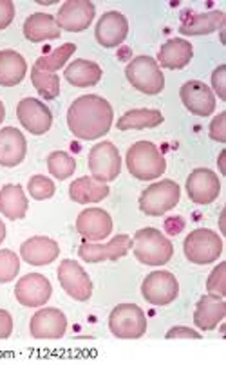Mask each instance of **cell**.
I'll use <instances>...</instances> for the list:
<instances>
[{
	"label": "cell",
	"mask_w": 226,
	"mask_h": 365,
	"mask_svg": "<svg viewBox=\"0 0 226 365\" xmlns=\"http://www.w3.org/2000/svg\"><path fill=\"white\" fill-rule=\"evenodd\" d=\"M133 248V239L125 233H118L116 237L111 239L107 245L98 242H82L78 255L86 262H103V260H118L129 253Z\"/></svg>",
	"instance_id": "5bb4252c"
},
{
	"label": "cell",
	"mask_w": 226,
	"mask_h": 365,
	"mask_svg": "<svg viewBox=\"0 0 226 365\" xmlns=\"http://www.w3.org/2000/svg\"><path fill=\"white\" fill-rule=\"evenodd\" d=\"M133 246L136 259L147 266H165L174 255L172 242L156 228L138 230Z\"/></svg>",
	"instance_id": "3957f363"
},
{
	"label": "cell",
	"mask_w": 226,
	"mask_h": 365,
	"mask_svg": "<svg viewBox=\"0 0 226 365\" xmlns=\"http://www.w3.org/2000/svg\"><path fill=\"white\" fill-rule=\"evenodd\" d=\"M114 110L109 101L96 94H86L71 103L67 110L69 130L83 141L100 140L113 127Z\"/></svg>",
	"instance_id": "6da1fadb"
},
{
	"label": "cell",
	"mask_w": 226,
	"mask_h": 365,
	"mask_svg": "<svg viewBox=\"0 0 226 365\" xmlns=\"http://www.w3.org/2000/svg\"><path fill=\"white\" fill-rule=\"evenodd\" d=\"M226 15L222 11H208L199 13V15H188L183 19L180 26V33L185 36H203L222 29Z\"/></svg>",
	"instance_id": "d4e9b609"
},
{
	"label": "cell",
	"mask_w": 226,
	"mask_h": 365,
	"mask_svg": "<svg viewBox=\"0 0 226 365\" xmlns=\"http://www.w3.org/2000/svg\"><path fill=\"white\" fill-rule=\"evenodd\" d=\"M141 295L153 306H168L180 295V284L170 272L148 273L141 284Z\"/></svg>",
	"instance_id": "ba28073f"
},
{
	"label": "cell",
	"mask_w": 226,
	"mask_h": 365,
	"mask_svg": "<svg viewBox=\"0 0 226 365\" xmlns=\"http://www.w3.org/2000/svg\"><path fill=\"white\" fill-rule=\"evenodd\" d=\"M6 118V109H4V103L0 101V125H2V121H4Z\"/></svg>",
	"instance_id": "7bdbcfd3"
},
{
	"label": "cell",
	"mask_w": 226,
	"mask_h": 365,
	"mask_svg": "<svg viewBox=\"0 0 226 365\" xmlns=\"http://www.w3.org/2000/svg\"><path fill=\"white\" fill-rule=\"evenodd\" d=\"M183 252L194 264H212L222 253V239L208 228H197L187 235Z\"/></svg>",
	"instance_id": "8992f818"
},
{
	"label": "cell",
	"mask_w": 226,
	"mask_h": 365,
	"mask_svg": "<svg viewBox=\"0 0 226 365\" xmlns=\"http://www.w3.org/2000/svg\"><path fill=\"white\" fill-rule=\"evenodd\" d=\"M53 286L49 279L40 273H28L16 282L15 297L22 306L40 307L51 299Z\"/></svg>",
	"instance_id": "4fadbf2b"
},
{
	"label": "cell",
	"mask_w": 226,
	"mask_h": 365,
	"mask_svg": "<svg viewBox=\"0 0 226 365\" xmlns=\"http://www.w3.org/2000/svg\"><path fill=\"white\" fill-rule=\"evenodd\" d=\"M226 66H219L212 73V89L215 91L221 100H226Z\"/></svg>",
	"instance_id": "74e56055"
},
{
	"label": "cell",
	"mask_w": 226,
	"mask_h": 365,
	"mask_svg": "<svg viewBox=\"0 0 226 365\" xmlns=\"http://www.w3.org/2000/svg\"><path fill=\"white\" fill-rule=\"evenodd\" d=\"M58 280L62 284L63 292L71 299L78 300V302H86V300L93 297V282H91L86 269L76 260H63L62 264L58 266Z\"/></svg>",
	"instance_id": "30bf717a"
},
{
	"label": "cell",
	"mask_w": 226,
	"mask_h": 365,
	"mask_svg": "<svg viewBox=\"0 0 226 365\" xmlns=\"http://www.w3.org/2000/svg\"><path fill=\"white\" fill-rule=\"evenodd\" d=\"M28 152V141L19 128L6 127L0 130V165L13 168L20 165Z\"/></svg>",
	"instance_id": "ffe728a7"
},
{
	"label": "cell",
	"mask_w": 226,
	"mask_h": 365,
	"mask_svg": "<svg viewBox=\"0 0 226 365\" xmlns=\"http://www.w3.org/2000/svg\"><path fill=\"white\" fill-rule=\"evenodd\" d=\"M221 182L210 168H195L187 179V194L195 205H210L219 197Z\"/></svg>",
	"instance_id": "9a60e30c"
},
{
	"label": "cell",
	"mask_w": 226,
	"mask_h": 365,
	"mask_svg": "<svg viewBox=\"0 0 226 365\" xmlns=\"http://www.w3.org/2000/svg\"><path fill=\"white\" fill-rule=\"evenodd\" d=\"M109 329L121 340H136L147 331V317L136 304H120L111 313Z\"/></svg>",
	"instance_id": "52a82bcc"
},
{
	"label": "cell",
	"mask_w": 226,
	"mask_h": 365,
	"mask_svg": "<svg viewBox=\"0 0 226 365\" xmlns=\"http://www.w3.org/2000/svg\"><path fill=\"white\" fill-rule=\"evenodd\" d=\"M96 8L89 0H67L56 15V24L60 29H66L71 33L86 31L93 24Z\"/></svg>",
	"instance_id": "8fae6325"
},
{
	"label": "cell",
	"mask_w": 226,
	"mask_h": 365,
	"mask_svg": "<svg viewBox=\"0 0 226 365\" xmlns=\"http://www.w3.org/2000/svg\"><path fill=\"white\" fill-rule=\"evenodd\" d=\"M31 82L35 89L38 91L40 96L46 100H55L60 94V78L56 73H42L33 67L31 71Z\"/></svg>",
	"instance_id": "d6a6232c"
},
{
	"label": "cell",
	"mask_w": 226,
	"mask_h": 365,
	"mask_svg": "<svg viewBox=\"0 0 226 365\" xmlns=\"http://www.w3.org/2000/svg\"><path fill=\"white\" fill-rule=\"evenodd\" d=\"M29 195L36 201H46V199H51L55 195L56 187L53 179L46 178V175H33L28 182Z\"/></svg>",
	"instance_id": "e575fe53"
},
{
	"label": "cell",
	"mask_w": 226,
	"mask_h": 365,
	"mask_svg": "<svg viewBox=\"0 0 226 365\" xmlns=\"http://www.w3.org/2000/svg\"><path fill=\"white\" fill-rule=\"evenodd\" d=\"M13 333V319L6 309H0V340L11 336Z\"/></svg>",
	"instance_id": "60d3db41"
},
{
	"label": "cell",
	"mask_w": 226,
	"mask_h": 365,
	"mask_svg": "<svg viewBox=\"0 0 226 365\" xmlns=\"http://www.w3.org/2000/svg\"><path fill=\"white\" fill-rule=\"evenodd\" d=\"M163 123V114L156 109H133L118 120V130L130 128H154Z\"/></svg>",
	"instance_id": "f546056e"
},
{
	"label": "cell",
	"mask_w": 226,
	"mask_h": 365,
	"mask_svg": "<svg viewBox=\"0 0 226 365\" xmlns=\"http://www.w3.org/2000/svg\"><path fill=\"white\" fill-rule=\"evenodd\" d=\"M109 185L102 181H96L93 175H82L76 181L71 182L69 197L80 205H89V202H100L109 195Z\"/></svg>",
	"instance_id": "484cf974"
},
{
	"label": "cell",
	"mask_w": 226,
	"mask_h": 365,
	"mask_svg": "<svg viewBox=\"0 0 226 365\" xmlns=\"http://www.w3.org/2000/svg\"><path fill=\"white\" fill-rule=\"evenodd\" d=\"M67 82L73 87H93L102 80V67L91 60H74L63 71Z\"/></svg>",
	"instance_id": "83f0119b"
},
{
	"label": "cell",
	"mask_w": 226,
	"mask_h": 365,
	"mask_svg": "<svg viewBox=\"0 0 226 365\" xmlns=\"http://www.w3.org/2000/svg\"><path fill=\"white\" fill-rule=\"evenodd\" d=\"M89 170L96 181L111 182L121 172V155L111 141L96 143L89 152Z\"/></svg>",
	"instance_id": "9c48e42d"
},
{
	"label": "cell",
	"mask_w": 226,
	"mask_h": 365,
	"mask_svg": "<svg viewBox=\"0 0 226 365\" xmlns=\"http://www.w3.org/2000/svg\"><path fill=\"white\" fill-rule=\"evenodd\" d=\"M129 35V20L120 11H107L100 16L94 38L102 47H118Z\"/></svg>",
	"instance_id": "2e32d148"
},
{
	"label": "cell",
	"mask_w": 226,
	"mask_h": 365,
	"mask_svg": "<svg viewBox=\"0 0 226 365\" xmlns=\"http://www.w3.org/2000/svg\"><path fill=\"white\" fill-rule=\"evenodd\" d=\"M4 239H6V225L2 222V219H0V245L4 242Z\"/></svg>",
	"instance_id": "b9f144b4"
},
{
	"label": "cell",
	"mask_w": 226,
	"mask_h": 365,
	"mask_svg": "<svg viewBox=\"0 0 226 365\" xmlns=\"http://www.w3.org/2000/svg\"><path fill=\"white\" fill-rule=\"evenodd\" d=\"M28 73V63L20 53L13 49L0 51V86H19Z\"/></svg>",
	"instance_id": "4316f807"
},
{
	"label": "cell",
	"mask_w": 226,
	"mask_h": 365,
	"mask_svg": "<svg viewBox=\"0 0 226 365\" xmlns=\"http://www.w3.org/2000/svg\"><path fill=\"white\" fill-rule=\"evenodd\" d=\"M76 51V46L74 43H63V46L56 47L51 55L40 56L35 62V69L42 71V73H56V71L62 69L67 63V60L73 56V53Z\"/></svg>",
	"instance_id": "4dcf8cb0"
},
{
	"label": "cell",
	"mask_w": 226,
	"mask_h": 365,
	"mask_svg": "<svg viewBox=\"0 0 226 365\" xmlns=\"http://www.w3.org/2000/svg\"><path fill=\"white\" fill-rule=\"evenodd\" d=\"M58 242L49 237H31L20 246V257L31 266H47L58 259Z\"/></svg>",
	"instance_id": "44dd1931"
},
{
	"label": "cell",
	"mask_w": 226,
	"mask_h": 365,
	"mask_svg": "<svg viewBox=\"0 0 226 365\" xmlns=\"http://www.w3.org/2000/svg\"><path fill=\"white\" fill-rule=\"evenodd\" d=\"M194 56V47L185 38H172L161 46L158 53V66L165 69H183Z\"/></svg>",
	"instance_id": "603a6c76"
},
{
	"label": "cell",
	"mask_w": 226,
	"mask_h": 365,
	"mask_svg": "<svg viewBox=\"0 0 226 365\" xmlns=\"http://www.w3.org/2000/svg\"><path fill=\"white\" fill-rule=\"evenodd\" d=\"M226 317V304L222 297L205 295L199 299L194 313V324L201 331H214Z\"/></svg>",
	"instance_id": "7402d4cb"
},
{
	"label": "cell",
	"mask_w": 226,
	"mask_h": 365,
	"mask_svg": "<svg viewBox=\"0 0 226 365\" xmlns=\"http://www.w3.org/2000/svg\"><path fill=\"white\" fill-rule=\"evenodd\" d=\"M113 228V219L102 208H87L76 217V230L86 241H103Z\"/></svg>",
	"instance_id": "d6986e66"
},
{
	"label": "cell",
	"mask_w": 226,
	"mask_h": 365,
	"mask_svg": "<svg viewBox=\"0 0 226 365\" xmlns=\"http://www.w3.org/2000/svg\"><path fill=\"white\" fill-rule=\"evenodd\" d=\"M13 19H15V4L11 0H0V31L9 28Z\"/></svg>",
	"instance_id": "f35d334b"
},
{
	"label": "cell",
	"mask_w": 226,
	"mask_h": 365,
	"mask_svg": "<svg viewBox=\"0 0 226 365\" xmlns=\"http://www.w3.org/2000/svg\"><path fill=\"white\" fill-rule=\"evenodd\" d=\"M62 29L58 28L56 19L49 13H33L24 22V38L29 42H46V40L60 38Z\"/></svg>",
	"instance_id": "cb8c5ba5"
},
{
	"label": "cell",
	"mask_w": 226,
	"mask_h": 365,
	"mask_svg": "<svg viewBox=\"0 0 226 365\" xmlns=\"http://www.w3.org/2000/svg\"><path fill=\"white\" fill-rule=\"evenodd\" d=\"M167 338L168 340H174V338H190V340H199V338H201V333H197V331L192 329V327L175 326L168 331Z\"/></svg>",
	"instance_id": "ab89813d"
},
{
	"label": "cell",
	"mask_w": 226,
	"mask_h": 365,
	"mask_svg": "<svg viewBox=\"0 0 226 365\" xmlns=\"http://www.w3.org/2000/svg\"><path fill=\"white\" fill-rule=\"evenodd\" d=\"M181 188L180 185L172 179H165V181L154 182L150 187L145 188L140 195V210L145 215H153V217H160L175 208V205L180 202Z\"/></svg>",
	"instance_id": "5b68a950"
},
{
	"label": "cell",
	"mask_w": 226,
	"mask_h": 365,
	"mask_svg": "<svg viewBox=\"0 0 226 365\" xmlns=\"http://www.w3.org/2000/svg\"><path fill=\"white\" fill-rule=\"evenodd\" d=\"M16 118L20 125L35 136L49 133L53 125V113L36 98H24L16 106Z\"/></svg>",
	"instance_id": "7c38bea8"
},
{
	"label": "cell",
	"mask_w": 226,
	"mask_h": 365,
	"mask_svg": "<svg viewBox=\"0 0 226 365\" xmlns=\"http://www.w3.org/2000/svg\"><path fill=\"white\" fill-rule=\"evenodd\" d=\"M125 76L134 89L147 96H156L165 89V76L153 56H136L125 67Z\"/></svg>",
	"instance_id": "277c9868"
},
{
	"label": "cell",
	"mask_w": 226,
	"mask_h": 365,
	"mask_svg": "<svg viewBox=\"0 0 226 365\" xmlns=\"http://www.w3.org/2000/svg\"><path fill=\"white\" fill-rule=\"evenodd\" d=\"M0 212L11 221H19L28 212V197L20 185H6L0 188Z\"/></svg>",
	"instance_id": "f1b7e54d"
},
{
	"label": "cell",
	"mask_w": 226,
	"mask_h": 365,
	"mask_svg": "<svg viewBox=\"0 0 226 365\" xmlns=\"http://www.w3.org/2000/svg\"><path fill=\"white\" fill-rule=\"evenodd\" d=\"M210 138L219 143H225L226 141V113L217 114V116L212 120L210 130H208Z\"/></svg>",
	"instance_id": "8d00e7d4"
},
{
	"label": "cell",
	"mask_w": 226,
	"mask_h": 365,
	"mask_svg": "<svg viewBox=\"0 0 226 365\" xmlns=\"http://www.w3.org/2000/svg\"><path fill=\"white\" fill-rule=\"evenodd\" d=\"M127 170L140 181H154L167 170V161L153 141H136L127 150Z\"/></svg>",
	"instance_id": "7a4b0ae2"
},
{
	"label": "cell",
	"mask_w": 226,
	"mask_h": 365,
	"mask_svg": "<svg viewBox=\"0 0 226 365\" xmlns=\"http://www.w3.org/2000/svg\"><path fill=\"white\" fill-rule=\"evenodd\" d=\"M207 292L208 295L222 297L225 299L226 293V262H221L214 272L210 273L207 280Z\"/></svg>",
	"instance_id": "d590c367"
},
{
	"label": "cell",
	"mask_w": 226,
	"mask_h": 365,
	"mask_svg": "<svg viewBox=\"0 0 226 365\" xmlns=\"http://www.w3.org/2000/svg\"><path fill=\"white\" fill-rule=\"evenodd\" d=\"M29 329L36 340H58L67 331V317L56 307H46L33 315Z\"/></svg>",
	"instance_id": "ac0fdd59"
},
{
	"label": "cell",
	"mask_w": 226,
	"mask_h": 365,
	"mask_svg": "<svg viewBox=\"0 0 226 365\" xmlns=\"http://www.w3.org/2000/svg\"><path fill=\"white\" fill-rule=\"evenodd\" d=\"M47 170L51 172L53 178H56L58 181H63V179L71 178L74 174V170H76V161L67 152L55 150L47 158Z\"/></svg>",
	"instance_id": "1f68e13d"
},
{
	"label": "cell",
	"mask_w": 226,
	"mask_h": 365,
	"mask_svg": "<svg viewBox=\"0 0 226 365\" xmlns=\"http://www.w3.org/2000/svg\"><path fill=\"white\" fill-rule=\"evenodd\" d=\"M20 272V257L11 250H0V284L15 280Z\"/></svg>",
	"instance_id": "836d02e7"
},
{
	"label": "cell",
	"mask_w": 226,
	"mask_h": 365,
	"mask_svg": "<svg viewBox=\"0 0 226 365\" xmlns=\"http://www.w3.org/2000/svg\"><path fill=\"white\" fill-rule=\"evenodd\" d=\"M180 96L187 110H190L195 116L208 118L215 110V94L207 83L197 82V80L185 82L180 89Z\"/></svg>",
	"instance_id": "e0dca14e"
}]
</instances>
